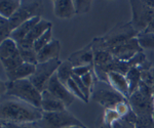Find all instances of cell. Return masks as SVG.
<instances>
[{
    "instance_id": "6da1fadb",
    "label": "cell",
    "mask_w": 154,
    "mask_h": 128,
    "mask_svg": "<svg viewBox=\"0 0 154 128\" xmlns=\"http://www.w3.org/2000/svg\"><path fill=\"white\" fill-rule=\"evenodd\" d=\"M43 112L19 98L3 95L0 107V120L7 123H33L42 118Z\"/></svg>"
},
{
    "instance_id": "7a4b0ae2",
    "label": "cell",
    "mask_w": 154,
    "mask_h": 128,
    "mask_svg": "<svg viewBox=\"0 0 154 128\" xmlns=\"http://www.w3.org/2000/svg\"><path fill=\"white\" fill-rule=\"evenodd\" d=\"M1 94L19 98L28 104L41 110V92L32 84L30 79L17 81H2Z\"/></svg>"
},
{
    "instance_id": "3957f363",
    "label": "cell",
    "mask_w": 154,
    "mask_h": 128,
    "mask_svg": "<svg viewBox=\"0 0 154 128\" xmlns=\"http://www.w3.org/2000/svg\"><path fill=\"white\" fill-rule=\"evenodd\" d=\"M91 98L105 110H114L119 103L126 100V98L112 88L109 83L97 80L91 91Z\"/></svg>"
},
{
    "instance_id": "277c9868",
    "label": "cell",
    "mask_w": 154,
    "mask_h": 128,
    "mask_svg": "<svg viewBox=\"0 0 154 128\" xmlns=\"http://www.w3.org/2000/svg\"><path fill=\"white\" fill-rule=\"evenodd\" d=\"M39 128H66L69 126H85L67 110L62 112L45 113L43 112L42 118L36 122Z\"/></svg>"
},
{
    "instance_id": "5b68a950",
    "label": "cell",
    "mask_w": 154,
    "mask_h": 128,
    "mask_svg": "<svg viewBox=\"0 0 154 128\" xmlns=\"http://www.w3.org/2000/svg\"><path fill=\"white\" fill-rule=\"evenodd\" d=\"M137 36H138V33L130 22V23L117 25L112 30H110L107 34L102 36L101 39L104 47L111 51V49L135 38Z\"/></svg>"
},
{
    "instance_id": "8992f818",
    "label": "cell",
    "mask_w": 154,
    "mask_h": 128,
    "mask_svg": "<svg viewBox=\"0 0 154 128\" xmlns=\"http://www.w3.org/2000/svg\"><path fill=\"white\" fill-rule=\"evenodd\" d=\"M62 61L60 60H53L45 63H39L36 65L35 73L29 78L37 89L43 92L48 89V86L53 76L57 73Z\"/></svg>"
},
{
    "instance_id": "52a82bcc",
    "label": "cell",
    "mask_w": 154,
    "mask_h": 128,
    "mask_svg": "<svg viewBox=\"0 0 154 128\" xmlns=\"http://www.w3.org/2000/svg\"><path fill=\"white\" fill-rule=\"evenodd\" d=\"M131 10H133V19L131 23L137 33L140 34L147 29L148 25L154 19V8L148 5L146 1H130Z\"/></svg>"
},
{
    "instance_id": "ba28073f",
    "label": "cell",
    "mask_w": 154,
    "mask_h": 128,
    "mask_svg": "<svg viewBox=\"0 0 154 128\" xmlns=\"http://www.w3.org/2000/svg\"><path fill=\"white\" fill-rule=\"evenodd\" d=\"M42 10H43L42 1H22L18 11L8 19L11 30L14 31L25 22L35 16H40Z\"/></svg>"
},
{
    "instance_id": "9c48e42d",
    "label": "cell",
    "mask_w": 154,
    "mask_h": 128,
    "mask_svg": "<svg viewBox=\"0 0 154 128\" xmlns=\"http://www.w3.org/2000/svg\"><path fill=\"white\" fill-rule=\"evenodd\" d=\"M128 103L137 117H153L154 97L151 94H145L140 90L134 92L128 98Z\"/></svg>"
},
{
    "instance_id": "30bf717a",
    "label": "cell",
    "mask_w": 154,
    "mask_h": 128,
    "mask_svg": "<svg viewBox=\"0 0 154 128\" xmlns=\"http://www.w3.org/2000/svg\"><path fill=\"white\" fill-rule=\"evenodd\" d=\"M142 51L143 49L141 48L137 37L126 41L125 43L120 44V45L116 46L113 49H111V52H112L114 58L123 61H130L137 53L142 52Z\"/></svg>"
},
{
    "instance_id": "8fae6325",
    "label": "cell",
    "mask_w": 154,
    "mask_h": 128,
    "mask_svg": "<svg viewBox=\"0 0 154 128\" xmlns=\"http://www.w3.org/2000/svg\"><path fill=\"white\" fill-rule=\"evenodd\" d=\"M46 90H48L51 93H53L54 97H57L59 100H61L65 104L66 108L69 107L74 102V100H75V97L73 95V93L69 90V88L66 85H64L59 80V78L57 77L56 74H54L51 81H49Z\"/></svg>"
},
{
    "instance_id": "7c38bea8",
    "label": "cell",
    "mask_w": 154,
    "mask_h": 128,
    "mask_svg": "<svg viewBox=\"0 0 154 128\" xmlns=\"http://www.w3.org/2000/svg\"><path fill=\"white\" fill-rule=\"evenodd\" d=\"M68 61L73 65L74 68L94 65V50L91 42L83 48L72 53L68 58Z\"/></svg>"
},
{
    "instance_id": "4fadbf2b",
    "label": "cell",
    "mask_w": 154,
    "mask_h": 128,
    "mask_svg": "<svg viewBox=\"0 0 154 128\" xmlns=\"http://www.w3.org/2000/svg\"><path fill=\"white\" fill-rule=\"evenodd\" d=\"M42 100H41V111L45 113H54V112H62L66 110V106L59 100L57 97H54L53 93H51L48 90L41 92Z\"/></svg>"
},
{
    "instance_id": "5bb4252c",
    "label": "cell",
    "mask_w": 154,
    "mask_h": 128,
    "mask_svg": "<svg viewBox=\"0 0 154 128\" xmlns=\"http://www.w3.org/2000/svg\"><path fill=\"white\" fill-rule=\"evenodd\" d=\"M61 44L57 39H53L48 45L44 46L40 51L37 52V58L39 63H45L53 60H60Z\"/></svg>"
},
{
    "instance_id": "9a60e30c",
    "label": "cell",
    "mask_w": 154,
    "mask_h": 128,
    "mask_svg": "<svg viewBox=\"0 0 154 128\" xmlns=\"http://www.w3.org/2000/svg\"><path fill=\"white\" fill-rule=\"evenodd\" d=\"M107 78H108V83L112 86V88L122 94L126 100L130 98V87L125 75L116 72H109Z\"/></svg>"
},
{
    "instance_id": "2e32d148",
    "label": "cell",
    "mask_w": 154,
    "mask_h": 128,
    "mask_svg": "<svg viewBox=\"0 0 154 128\" xmlns=\"http://www.w3.org/2000/svg\"><path fill=\"white\" fill-rule=\"evenodd\" d=\"M54 13L57 18L61 19H69L73 18L76 14L75 7H74L73 1L71 0H54Z\"/></svg>"
},
{
    "instance_id": "e0dca14e",
    "label": "cell",
    "mask_w": 154,
    "mask_h": 128,
    "mask_svg": "<svg viewBox=\"0 0 154 128\" xmlns=\"http://www.w3.org/2000/svg\"><path fill=\"white\" fill-rule=\"evenodd\" d=\"M40 21H41L40 16H35V18L25 22L24 24H22L21 26L18 27L17 29H14V30L11 32V38L12 40L16 41L17 43L23 41L24 39L29 35V33L32 31V29H33Z\"/></svg>"
},
{
    "instance_id": "ac0fdd59",
    "label": "cell",
    "mask_w": 154,
    "mask_h": 128,
    "mask_svg": "<svg viewBox=\"0 0 154 128\" xmlns=\"http://www.w3.org/2000/svg\"><path fill=\"white\" fill-rule=\"evenodd\" d=\"M36 70L35 65L24 63L20 67H18L11 72H5L6 77L8 81H17V80H23V79H29Z\"/></svg>"
},
{
    "instance_id": "d6986e66",
    "label": "cell",
    "mask_w": 154,
    "mask_h": 128,
    "mask_svg": "<svg viewBox=\"0 0 154 128\" xmlns=\"http://www.w3.org/2000/svg\"><path fill=\"white\" fill-rule=\"evenodd\" d=\"M51 27H53V24H51V22L41 19V21L32 29V31L29 33V35L27 36L23 41H21V42H24V43H27V44H30V45L34 46V42H35L39 37L43 35L45 32L51 30Z\"/></svg>"
},
{
    "instance_id": "ffe728a7",
    "label": "cell",
    "mask_w": 154,
    "mask_h": 128,
    "mask_svg": "<svg viewBox=\"0 0 154 128\" xmlns=\"http://www.w3.org/2000/svg\"><path fill=\"white\" fill-rule=\"evenodd\" d=\"M17 44H18V50L20 52V55H21L24 63L36 66L38 64V58H37V52L34 49V46L24 42H20Z\"/></svg>"
},
{
    "instance_id": "44dd1931",
    "label": "cell",
    "mask_w": 154,
    "mask_h": 128,
    "mask_svg": "<svg viewBox=\"0 0 154 128\" xmlns=\"http://www.w3.org/2000/svg\"><path fill=\"white\" fill-rule=\"evenodd\" d=\"M22 1L20 0H1L0 1V16L9 19L18 11Z\"/></svg>"
},
{
    "instance_id": "7402d4cb",
    "label": "cell",
    "mask_w": 154,
    "mask_h": 128,
    "mask_svg": "<svg viewBox=\"0 0 154 128\" xmlns=\"http://www.w3.org/2000/svg\"><path fill=\"white\" fill-rule=\"evenodd\" d=\"M73 69H74L73 65H72L68 60L65 61H62V64L60 65L56 75H57V77L59 78V80L61 81L64 85L67 86L68 81L72 78V75H73Z\"/></svg>"
},
{
    "instance_id": "603a6c76",
    "label": "cell",
    "mask_w": 154,
    "mask_h": 128,
    "mask_svg": "<svg viewBox=\"0 0 154 128\" xmlns=\"http://www.w3.org/2000/svg\"><path fill=\"white\" fill-rule=\"evenodd\" d=\"M114 60V56L110 50L101 49L94 50V65L95 67H104Z\"/></svg>"
},
{
    "instance_id": "cb8c5ba5",
    "label": "cell",
    "mask_w": 154,
    "mask_h": 128,
    "mask_svg": "<svg viewBox=\"0 0 154 128\" xmlns=\"http://www.w3.org/2000/svg\"><path fill=\"white\" fill-rule=\"evenodd\" d=\"M130 87V97L139 89L141 83V71L138 68H131L125 75Z\"/></svg>"
},
{
    "instance_id": "d4e9b609",
    "label": "cell",
    "mask_w": 154,
    "mask_h": 128,
    "mask_svg": "<svg viewBox=\"0 0 154 128\" xmlns=\"http://www.w3.org/2000/svg\"><path fill=\"white\" fill-rule=\"evenodd\" d=\"M18 51V44L11 38L5 39L0 43V58H7Z\"/></svg>"
},
{
    "instance_id": "484cf974",
    "label": "cell",
    "mask_w": 154,
    "mask_h": 128,
    "mask_svg": "<svg viewBox=\"0 0 154 128\" xmlns=\"http://www.w3.org/2000/svg\"><path fill=\"white\" fill-rule=\"evenodd\" d=\"M22 64H24V61L22 60L21 55H20L19 50L14 55L9 56V58H1V65L4 70H5V72H11V71L20 67Z\"/></svg>"
},
{
    "instance_id": "4316f807",
    "label": "cell",
    "mask_w": 154,
    "mask_h": 128,
    "mask_svg": "<svg viewBox=\"0 0 154 128\" xmlns=\"http://www.w3.org/2000/svg\"><path fill=\"white\" fill-rule=\"evenodd\" d=\"M141 48L143 49H154V33H142L137 36Z\"/></svg>"
},
{
    "instance_id": "83f0119b",
    "label": "cell",
    "mask_w": 154,
    "mask_h": 128,
    "mask_svg": "<svg viewBox=\"0 0 154 128\" xmlns=\"http://www.w3.org/2000/svg\"><path fill=\"white\" fill-rule=\"evenodd\" d=\"M11 32L12 30L8 19L3 16H0V42L4 41L5 39L11 38Z\"/></svg>"
},
{
    "instance_id": "f1b7e54d",
    "label": "cell",
    "mask_w": 154,
    "mask_h": 128,
    "mask_svg": "<svg viewBox=\"0 0 154 128\" xmlns=\"http://www.w3.org/2000/svg\"><path fill=\"white\" fill-rule=\"evenodd\" d=\"M53 40V32H51V29L48 30V32L43 34L42 36L39 37L38 39L34 42V49L36 50V52L40 51L44 46H46L48 44Z\"/></svg>"
},
{
    "instance_id": "f546056e",
    "label": "cell",
    "mask_w": 154,
    "mask_h": 128,
    "mask_svg": "<svg viewBox=\"0 0 154 128\" xmlns=\"http://www.w3.org/2000/svg\"><path fill=\"white\" fill-rule=\"evenodd\" d=\"M67 87L69 88V90L73 93V95L75 97H78V98H80L81 100H83L85 104H88V100L85 98V97H84V94L82 93V91L80 90V88L78 87V85L76 84V82L74 81L73 79H71L68 81V83H67Z\"/></svg>"
},
{
    "instance_id": "4dcf8cb0",
    "label": "cell",
    "mask_w": 154,
    "mask_h": 128,
    "mask_svg": "<svg viewBox=\"0 0 154 128\" xmlns=\"http://www.w3.org/2000/svg\"><path fill=\"white\" fill-rule=\"evenodd\" d=\"M74 7H75V11L77 14L80 13H86L91 6V1H88V0H82V1H73Z\"/></svg>"
},
{
    "instance_id": "1f68e13d",
    "label": "cell",
    "mask_w": 154,
    "mask_h": 128,
    "mask_svg": "<svg viewBox=\"0 0 154 128\" xmlns=\"http://www.w3.org/2000/svg\"><path fill=\"white\" fill-rule=\"evenodd\" d=\"M116 113L118 114V116L120 118H123L125 116L128 114V113L131 111V108L130 106V103H128V100H123V102L119 103V104L116 106L115 109H114Z\"/></svg>"
},
{
    "instance_id": "d6a6232c",
    "label": "cell",
    "mask_w": 154,
    "mask_h": 128,
    "mask_svg": "<svg viewBox=\"0 0 154 128\" xmlns=\"http://www.w3.org/2000/svg\"><path fill=\"white\" fill-rule=\"evenodd\" d=\"M136 128H154L153 117H138Z\"/></svg>"
},
{
    "instance_id": "836d02e7",
    "label": "cell",
    "mask_w": 154,
    "mask_h": 128,
    "mask_svg": "<svg viewBox=\"0 0 154 128\" xmlns=\"http://www.w3.org/2000/svg\"><path fill=\"white\" fill-rule=\"evenodd\" d=\"M72 79H73L76 82V84L78 85V87L80 88V90L82 91V93L84 94V97H85V98L88 100H88H89V97H91V89L84 85V83L82 82L81 78L78 77V76H76V75H74V74H73V75H72Z\"/></svg>"
},
{
    "instance_id": "e575fe53",
    "label": "cell",
    "mask_w": 154,
    "mask_h": 128,
    "mask_svg": "<svg viewBox=\"0 0 154 128\" xmlns=\"http://www.w3.org/2000/svg\"><path fill=\"white\" fill-rule=\"evenodd\" d=\"M1 125H3L5 128H39L37 126L36 122L33 123H7L1 122Z\"/></svg>"
},
{
    "instance_id": "d590c367",
    "label": "cell",
    "mask_w": 154,
    "mask_h": 128,
    "mask_svg": "<svg viewBox=\"0 0 154 128\" xmlns=\"http://www.w3.org/2000/svg\"><path fill=\"white\" fill-rule=\"evenodd\" d=\"M141 81L148 86L152 87L153 86V81H154V76H153V71L152 68L150 70H146L141 72Z\"/></svg>"
},
{
    "instance_id": "8d00e7d4",
    "label": "cell",
    "mask_w": 154,
    "mask_h": 128,
    "mask_svg": "<svg viewBox=\"0 0 154 128\" xmlns=\"http://www.w3.org/2000/svg\"><path fill=\"white\" fill-rule=\"evenodd\" d=\"M145 61H146V55H145V53L142 51V52L137 53L134 58H131V60L128 61V64L131 65V68H138L139 66H140L141 64H143Z\"/></svg>"
},
{
    "instance_id": "74e56055",
    "label": "cell",
    "mask_w": 154,
    "mask_h": 128,
    "mask_svg": "<svg viewBox=\"0 0 154 128\" xmlns=\"http://www.w3.org/2000/svg\"><path fill=\"white\" fill-rule=\"evenodd\" d=\"M120 117L118 116V114L114 110H105L103 121L105 123H108V124H112L114 121H116Z\"/></svg>"
},
{
    "instance_id": "f35d334b",
    "label": "cell",
    "mask_w": 154,
    "mask_h": 128,
    "mask_svg": "<svg viewBox=\"0 0 154 128\" xmlns=\"http://www.w3.org/2000/svg\"><path fill=\"white\" fill-rule=\"evenodd\" d=\"M95 69V65L91 66H82V67H77L73 69V74L78 77H82V76L86 75V74L91 73Z\"/></svg>"
},
{
    "instance_id": "ab89813d",
    "label": "cell",
    "mask_w": 154,
    "mask_h": 128,
    "mask_svg": "<svg viewBox=\"0 0 154 128\" xmlns=\"http://www.w3.org/2000/svg\"><path fill=\"white\" fill-rule=\"evenodd\" d=\"M94 73H95V72L93 71V72H91V73L86 74V75L82 76V77H80L81 80H82V82L84 83V85H85L88 88H89V89H91V91H93V88H94V86H95V83L97 81V80H95Z\"/></svg>"
},
{
    "instance_id": "60d3db41",
    "label": "cell",
    "mask_w": 154,
    "mask_h": 128,
    "mask_svg": "<svg viewBox=\"0 0 154 128\" xmlns=\"http://www.w3.org/2000/svg\"><path fill=\"white\" fill-rule=\"evenodd\" d=\"M151 68H152V64H151V61H149L148 60H146L143 64H141V65L138 67V69L141 71V72H142V71H146V70H150Z\"/></svg>"
},
{
    "instance_id": "b9f144b4",
    "label": "cell",
    "mask_w": 154,
    "mask_h": 128,
    "mask_svg": "<svg viewBox=\"0 0 154 128\" xmlns=\"http://www.w3.org/2000/svg\"><path fill=\"white\" fill-rule=\"evenodd\" d=\"M144 32H145V33H154V19L148 25L147 29Z\"/></svg>"
},
{
    "instance_id": "7bdbcfd3",
    "label": "cell",
    "mask_w": 154,
    "mask_h": 128,
    "mask_svg": "<svg viewBox=\"0 0 154 128\" xmlns=\"http://www.w3.org/2000/svg\"><path fill=\"white\" fill-rule=\"evenodd\" d=\"M99 128H112V126H111V124H108V123L102 121L101 124L99 125Z\"/></svg>"
},
{
    "instance_id": "ee69618b",
    "label": "cell",
    "mask_w": 154,
    "mask_h": 128,
    "mask_svg": "<svg viewBox=\"0 0 154 128\" xmlns=\"http://www.w3.org/2000/svg\"><path fill=\"white\" fill-rule=\"evenodd\" d=\"M146 3L154 8V0H146Z\"/></svg>"
},
{
    "instance_id": "f6af8a7d",
    "label": "cell",
    "mask_w": 154,
    "mask_h": 128,
    "mask_svg": "<svg viewBox=\"0 0 154 128\" xmlns=\"http://www.w3.org/2000/svg\"><path fill=\"white\" fill-rule=\"evenodd\" d=\"M66 128H88L86 126H69V127H66Z\"/></svg>"
},
{
    "instance_id": "bcb514c9",
    "label": "cell",
    "mask_w": 154,
    "mask_h": 128,
    "mask_svg": "<svg viewBox=\"0 0 154 128\" xmlns=\"http://www.w3.org/2000/svg\"><path fill=\"white\" fill-rule=\"evenodd\" d=\"M128 128H136L135 124H131V123H128Z\"/></svg>"
},
{
    "instance_id": "7dc6e473",
    "label": "cell",
    "mask_w": 154,
    "mask_h": 128,
    "mask_svg": "<svg viewBox=\"0 0 154 128\" xmlns=\"http://www.w3.org/2000/svg\"><path fill=\"white\" fill-rule=\"evenodd\" d=\"M152 71H153V76H154V68H152ZM152 89H153V94H154V81H153V86H152Z\"/></svg>"
}]
</instances>
